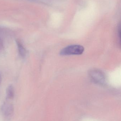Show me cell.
Segmentation results:
<instances>
[{
    "label": "cell",
    "mask_w": 121,
    "mask_h": 121,
    "mask_svg": "<svg viewBox=\"0 0 121 121\" xmlns=\"http://www.w3.org/2000/svg\"><path fill=\"white\" fill-rule=\"evenodd\" d=\"M18 52L20 55L22 57H24L26 55V51L25 48L21 43L19 42H17Z\"/></svg>",
    "instance_id": "cell-3"
},
{
    "label": "cell",
    "mask_w": 121,
    "mask_h": 121,
    "mask_svg": "<svg viewBox=\"0 0 121 121\" xmlns=\"http://www.w3.org/2000/svg\"><path fill=\"white\" fill-rule=\"evenodd\" d=\"M89 75L91 79L95 83L97 84H104L106 81L105 75L99 70L93 69L89 72Z\"/></svg>",
    "instance_id": "cell-2"
},
{
    "label": "cell",
    "mask_w": 121,
    "mask_h": 121,
    "mask_svg": "<svg viewBox=\"0 0 121 121\" xmlns=\"http://www.w3.org/2000/svg\"><path fill=\"white\" fill-rule=\"evenodd\" d=\"M7 95L9 98H12L13 96V90L12 86H9L7 90Z\"/></svg>",
    "instance_id": "cell-4"
},
{
    "label": "cell",
    "mask_w": 121,
    "mask_h": 121,
    "mask_svg": "<svg viewBox=\"0 0 121 121\" xmlns=\"http://www.w3.org/2000/svg\"><path fill=\"white\" fill-rule=\"evenodd\" d=\"M84 49L82 46L73 45L67 46L61 50L60 54L62 55H81L84 52Z\"/></svg>",
    "instance_id": "cell-1"
}]
</instances>
